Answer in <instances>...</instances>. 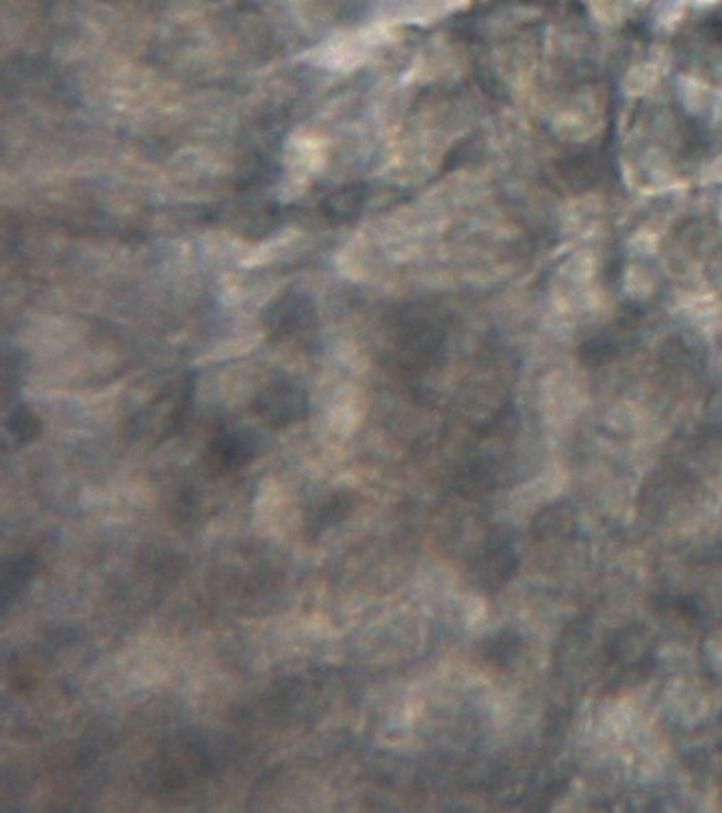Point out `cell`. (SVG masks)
Returning a JSON list of instances; mask_svg holds the SVG:
<instances>
[{"label":"cell","mask_w":722,"mask_h":813,"mask_svg":"<svg viewBox=\"0 0 722 813\" xmlns=\"http://www.w3.org/2000/svg\"><path fill=\"white\" fill-rule=\"evenodd\" d=\"M37 573V560L31 553L4 560L2 566V608H9Z\"/></svg>","instance_id":"obj_5"},{"label":"cell","mask_w":722,"mask_h":813,"mask_svg":"<svg viewBox=\"0 0 722 813\" xmlns=\"http://www.w3.org/2000/svg\"><path fill=\"white\" fill-rule=\"evenodd\" d=\"M261 454V441L255 432L237 427L219 432L206 449V465L217 474H233L250 465Z\"/></svg>","instance_id":"obj_2"},{"label":"cell","mask_w":722,"mask_h":813,"mask_svg":"<svg viewBox=\"0 0 722 813\" xmlns=\"http://www.w3.org/2000/svg\"><path fill=\"white\" fill-rule=\"evenodd\" d=\"M252 408L271 430H284L306 416L309 393L298 382L280 378L265 387Z\"/></svg>","instance_id":"obj_1"},{"label":"cell","mask_w":722,"mask_h":813,"mask_svg":"<svg viewBox=\"0 0 722 813\" xmlns=\"http://www.w3.org/2000/svg\"><path fill=\"white\" fill-rule=\"evenodd\" d=\"M356 508V492L349 488H336L315 499L304 514V534L320 539L330 528L343 523Z\"/></svg>","instance_id":"obj_3"},{"label":"cell","mask_w":722,"mask_h":813,"mask_svg":"<svg viewBox=\"0 0 722 813\" xmlns=\"http://www.w3.org/2000/svg\"><path fill=\"white\" fill-rule=\"evenodd\" d=\"M313 322V313L300 300H287L267 315V330L273 339H293L306 333Z\"/></svg>","instance_id":"obj_4"},{"label":"cell","mask_w":722,"mask_h":813,"mask_svg":"<svg viewBox=\"0 0 722 813\" xmlns=\"http://www.w3.org/2000/svg\"><path fill=\"white\" fill-rule=\"evenodd\" d=\"M42 434V419L33 408L18 406L11 410V414L4 421V438L13 447L31 445Z\"/></svg>","instance_id":"obj_6"}]
</instances>
